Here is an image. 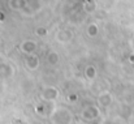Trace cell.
I'll list each match as a JSON object with an SVG mask.
<instances>
[{
    "instance_id": "1",
    "label": "cell",
    "mask_w": 134,
    "mask_h": 124,
    "mask_svg": "<svg viewBox=\"0 0 134 124\" xmlns=\"http://www.w3.org/2000/svg\"><path fill=\"white\" fill-rule=\"evenodd\" d=\"M26 1V7L34 13H38L42 11L43 8V0H25Z\"/></svg>"
},
{
    "instance_id": "4",
    "label": "cell",
    "mask_w": 134,
    "mask_h": 124,
    "mask_svg": "<svg viewBox=\"0 0 134 124\" xmlns=\"http://www.w3.org/2000/svg\"><path fill=\"white\" fill-rule=\"evenodd\" d=\"M61 38H65V41H69V39L72 38V33H70L69 30H61V32H59V34H57V39L61 41Z\"/></svg>"
},
{
    "instance_id": "5",
    "label": "cell",
    "mask_w": 134,
    "mask_h": 124,
    "mask_svg": "<svg viewBox=\"0 0 134 124\" xmlns=\"http://www.w3.org/2000/svg\"><path fill=\"white\" fill-rule=\"evenodd\" d=\"M87 34H89L90 37H95L98 34V26H96V24H90L89 26H87Z\"/></svg>"
},
{
    "instance_id": "7",
    "label": "cell",
    "mask_w": 134,
    "mask_h": 124,
    "mask_svg": "<svg viewBox=\"0 0 134 124\" xmlns=\"http://www.w3.org/2000/svg\"><path fill=\"white\" fill-rule=\"evenodd\" d=\"M35 32H37V34H38L39 37H43V35H46V34H47V29L42 28V26H41V28H38Z\"/></svg>"
},
{
    "instance_id": "3",
    "label": "cell",
    "mask_w": 134,
    "mask_h": 124,
    "mask_svg": "<svg viewBox=\"0 0 134 124\" xmlns=\"http://www.w3.org/2000/svg\"><path fill=\"white\" fill-rule=\"evenodd\" d=\"M21 48H22V51H25V52H30V51H33V50L35 48V43L31 41H25L21 44Z\"/></svg>"
},
{
    "instance_id": "8",
    "label": "cell",
    "mask_w": 134,
    "mask_h": 124,
    "mask_svg": "<svg viewBox=\"0 0 134 124\" xmlns=\"http://www.w3.org/2000/svg\"><path fill=\"white\" fill-rule=\"evenodd\" d=\"M4 20H5V13L0 12V22H1V21H4Z\"/></svg>"
},
{
    "instance_id": "2",
    "label": "cell",
    "mask_w": 134,
    "mask_h": 124,
    "mask_svg": "<svg viewBox=\"0 0 134 124\" xmlns=\"http://www.w3.org/2000/svg\"><path fill=\"white\" fill-rule=\"evenodd\" d=\"M8 7L12 11L22 12L26 8V1L25 0H8Z\"/></svg>"
},
{
    "instance_id": "6",
    "label": "cell",
    "mask_w": 134,
    "mask_h": 124,
    "mask_svg": "<svg viewBox=\"0 0 134 124\" xmlns=\"http://www.w3.org/2000/svg\"><path fill=\"white\" fill-rule=\"evenodd\" d=\"M83 9H85L87 13H91V12H94V11L96 9V7L94 5L92 1H85V3H83Z\"/></svg>"
}]
</instances>
